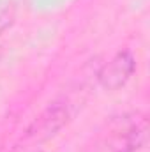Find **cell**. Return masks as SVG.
<instances>
[{"instance_id":"cell-1","label":"cell","mask_w":150,"mask_h":152,"mask_svg":"<svg viewBox=\"0 0 150 152\" xmlns=\"http://www.w3.org/2000/svg\"><path fill=\"white\" fill-rule=\"evenodd\" d=\"M133 71H134V58L131 57V53L124 51V53H118L101 71L99 78L106 88H118L120 85H124L129 80Z\"/></svg>"}]
</instances>
